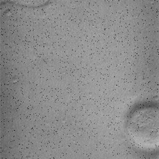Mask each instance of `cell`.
<instances>
[{
	"label": "cell",
	"mask_w": 159,
	"mask_h": 159,
	"mask_svg": "<svg viewBox=\"0 0 159 159\" xmlns=\"http://www.w3.org/2000/svg\"><path fill=\"white\" fill-rule=\"evenodd\" d=\"M158 109L147 105L132 111L128 117L126 132L131 142L138 148L151 152L159 144Z\"/></svg>",
	"instance_id": "6da1fadb"
}]
</instances>
